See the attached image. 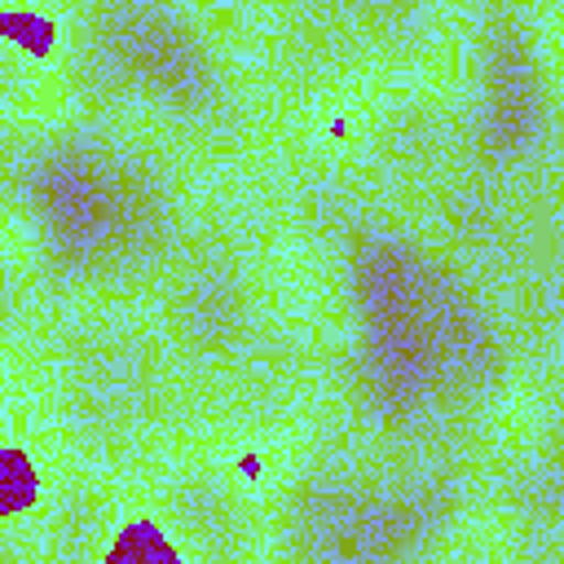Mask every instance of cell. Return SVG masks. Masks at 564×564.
<instances>
[{"label": "cell", "instance_id": "cell-1", "mask_svg": "<svg viewBox=\"0 0 564 564\" xmlns=\"http://www.w3.org/2000/svg\"><path fill=\"white\" fill-rule=\"evenodd\" d=\"M26 507H35V458L26 454L22 436L9 432L0 449V516L13 524Z\"/></svg>", "mask_w": 564, "mask_h": 564}, {"label": "cell", "instance_id": "cell-2", "mask_svg": "<svg viewBox=\"0 0 564 564\" xmlns=\"http://www.w3.org/2000/svg\"><path fill=\"white\" fill-rule=\"evenodd\" d=\"M106 564H181V555H176L150 524H128V529L115 538Z\"/></svg>", "mask_w": 564, "mask_h": 564}, {"label": "cell", "instance_id": "cell-3", "mask_svg": "<svg viewBox=\"0 0 564 564\" xmlns=\"http://www.w3.org/2000/svg\"><path fill=\"white\" fill-rule=\"evenodd\" d=\"M0 31L9 44L26 48V53H48V44H53V26L31 4H0Z\"/></svg>", "mask_w": 564, "mask_h": 564}]
</instances>
